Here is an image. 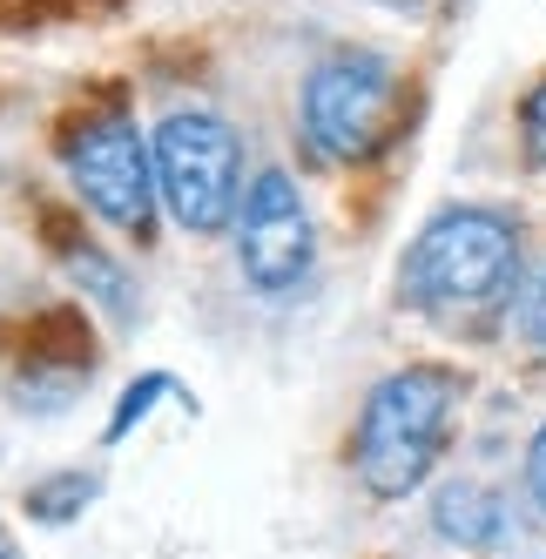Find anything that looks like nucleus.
Returning a JSON list of instances; mask_svg holds the SVG:
<instances>
[{
	"label": "nucleus",
	"mask_w": 546,
	"mask_h": 559,
	"mask_svg": "<svg viewBox=\"0 0 546 559\" xmlns=\"http://www.w3.org/2000/svg\"><path fill=\"white\" fill-rule=\"evenodd\" d=\"M88 499H95V478L88 472H61V478H48V486L27 499V512L34 519H68V512H82Z\"/></svg>",
	"instance_id": "nucleus-8"
},
{
	"label": "nucleus",
	"mask_w": 546,
	"mask_h": 559,
	"mask_svg": "<svg viewBox=\"0 0 546 559\" xmlns=\"http://www.w3.org/2000/svg\"><path fill=\"white\" fill-rule=\"evenodd\" d=\"M520 142H526V163L546 176V82L526 95V108H520Z\"/></svg>",
	"instance_id": "nucleus-10"
},
{
	"label": "nucleus",
	"mask_w": 546,
	"mask_h": 559,
	"mask_svg": "<svg viewBox=\"0 0 546 559\" xmlns=\"http://www.w3.org/2000/svg\"><path fill=\"white\" fill-rule=\"evenodd\" d=\"M459 412V378L446 365H405L392 378H378L358 431H351V472L371 499H405L432 478L446 431Z\"/></svg>",
	"instance_id": "nucleus-2"
},
{
	"label": "nucleus",
	"mask_w": 546,
	"mask_h": 559,
	"mask_svg": "<svg viewBox=\"0 0 546 559\" xmlns=\"http://www.w3.org/2000/svg\"><path fill=\"white\" fill-rule=\"evenodd\" d=\"M384 8H399V14H452L459 0H384Z\"/></svg>",
	"instance_id": "nucleus-12"
},
{
	"label": "nucleus",
	"mask_w": 546,
	"mask_h": 559,
	"mask_svg": "<svg viewBox=\"0 0 546 559\" xmlns=\"http://www.w3.org/2000/svg\"><path fill=\"white\" fill-rule=\"evenodd\" d=\"M399 129V74L384 55H331L304 82V142L337 169H358Z\"/></svg>",
	"instance_id": "nucleus-3"
},
{
	"label": "nucleus",
	"mask_w": 546,
	"mask_h": 559,
	"mask_svg": "<svg viewBox=\"0 0 546 559\" xmlns=\"http://www.w3.org/2000/svg\"><path fill=\"white\" fill-rule=\"evenodd\" d=\"M155 182H163V210L182 229H223L237 216V189H244V142L237 129L210 108H176L155 129Z\"/></svg>",
	"instance_id": "nucleus-4"
},
{
	"label": "nucleus",
	"mask_w": 546,
	"mask_h": 559,
	"mask_svg": "<svg viewBox=\"0 0 546 559\" xmlns=\"http://www.w3.org/2000/svg\"><path fill=\"white\" fill-rule=\"evenodd\" d=\"M520 337L546 350V263L526 276V290H520Z\"/></svg>",
	"instance_id": "nucleus-9"
},
{
	"label": "nucleus",
	"mask_w": 546,
	"mask_h": 559,
	"mask_svg": "<svg viewBox=\"0 0 546 559\" xmlns=\"http://www.w3.org/2000/svg\"><path fill=\"white\" fill-rule=\"evenodd\" d=\"M310 263H318V236H310V210L290 176L263 169L244 195V216H237V270L244 284L263 297H284L297 290Z\"/></svg>",
	"instance_id": "nucleus-6"
},
{
	"label": "nucleus",
	"mask_w": 546,
	"mask_h": 559,
	"mask_svg": "<svg viewBox=\"0 0 546 559\" xmlns=\"http://www.w3.org/2000/svg\"><path fill=\"white\" fill-rule=\"evenodd\" d=\"M432 526H439L452 546H499L506 506H499L492 486H446L439 506H432Z\"/></svg>",
	"instance_id": "nucleus-7"
},
{
	"label": "nucleus",
	"mask_w": 546,
	"mask_h": 559,
	"mask_svg": "<svg viewBox=\"0 0 546 559\" xmlns=\"http://www.w3.org/2000/svg\"><path fill=\"white\" fill-rule=\"evenodd\" d=\"M68 182L115 229H149L155 203H163L155 142H142V129L129 115H95V122H82L68 135Z\"/></svg>",
	"instance_id": "nucleus-5"
},
{
	"label": "nucleus",
	"mask_w": 546,
	"mask_h": 559,
	"mask_svg": "<svg viewBox=\"0 0 546 559\" xmlns=\"http://www.w3.org/2000/svg\"><path fill=\"white\" fill-rule=\"evenodd\" d=\"M0 559H14V546H8V539H0Z\"/></svg>",
	"instance_id": "nucleus-13"
},
{
	"label": "nucleus",
	"mask_w": 546,
	"mask_h": 559,
	"mask_svg": "<svg viewBox=\"0 0 546 559\" xmlns=\"http://www.w3.org/2000/svg\"><path fill=\"white\" fill-rule=\"evenodd\" d=\"M520 290V229L499 210L432 216L399 270V297L452 337H486Z\"/></svg>",
	"instance_id": "nucleus-1"
},
{
	"label": "nucleus",
	"mask_w": 546,
	"mask_h": 559,
	"mask_svg": "<svg viewBox=\"0 0 546 559\" xmlns=\"http://www.w3.org/2000/svg\"><path fill=\"white\" fill-rule=\"evenodd\" d=\"M526 492H533V506L546 519V425L533 431V445H526Z\"/></svg>",
	"instance_id": "nucleus-11"
}]
</instances>
